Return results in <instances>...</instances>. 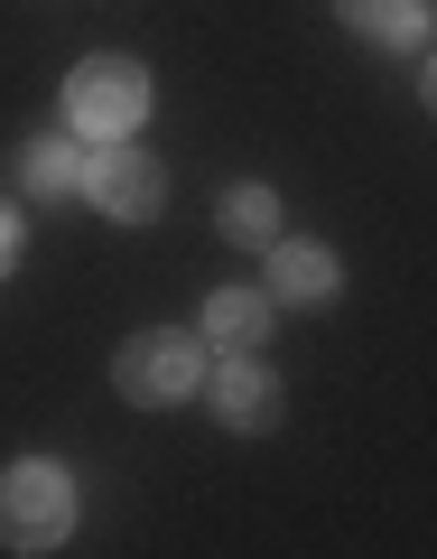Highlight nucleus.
Wrapping results in <instances>:
<instances>
[{
	"mask_svg": "<svg viewBox=\"0 0 437 559\" xmlns=\"http://www.w3.org/2000/svg\"><path fill=\"white\" fill-rule=\"evenodd\" d=\"M149 66L131 57H84L75 75H65V121H75V140H121L149 121Z\"/></svg>",
	"mask_w": 437,
	"mask_h": 559,
	"instance_id": "nucleus-1",
	"label": "nucleus"
},
{
	"mask_svg": "<svg viewBox=\"0 0 437 559\" xmlns=\"http://www.w3.org/2000/svg\"><path fill=\"white\" fill-rule=\"evenodd\" d=\"M215 411H223V429H270V419H279V382L260 373L252 355H233L215 373Z\"/></svg>",
	"mask_w": 437,
	"mask_h": 559,
	"instance_id": "nucleus-5",
	"label": "nucleus"
},
{
	"mask_svg": "<svg viewBox=\"0 0 437 559\" xmlns=\"http://www.w3.org/2000/svg\"><path fill=\"white\" fill-rule=\"evenodd\" d=\"M205 336H215L223 355H252V345L270 336V299H260V289H215V299H205Z\"/></svg>",
	"mask_w": 437,
	"mask_h": 559,
	"instance_id": "nucleus-7",
	"label": "nucleus"
},
{
	"mask_svg": "<svg viewBox=\"0 0 437 559\" xmlns=\"http://www.w3.org/2000/svg\"><path fill=\"white\" fill-rule=\"evenodd\" d=\"M65 532H75V476L47 466V457L10 466V476H0V540H10V550H57Z\"/></svg>",
	"mask_w": 437,
	"mask_h": 559,
	"instance_id": "nucleus-2",
	"label": "nucleus"
},
{
	"mask_svg": "<svg viewBox=\"0 0 437 559\" xmlns=\"http://www.w3.org/2000/svg\"><path fill=\"white\" fill-rule=\"evenodd\" d=\"M336 10H344V28H354V38H373V47H410L418 20H428L418 0H336Z\"/></svg>",
	"mask_w": 437,
	"mask_h": 559,
	"instance_id": "nucleus-9",
	"label": "nucleus"
},
{
	"mask_svg": "<svg viewBox=\"0 0 437 559\" xmlns=\"http://www.w3.org/2000/svg\"><path fill=\"white\" fill-rule=\"evenodd\" d=\"M112 373H121V392L139 411H159V401H186L205 382V355H196V336H131Z\"/></svg>",
	"mask_w": 437,
	"mask_h": 559,
	"instance_id": "nucleus-3",
	"label": "nucleus"
},
{
	"mask_svg": "<svg viewBox=\"0 0 437 559\" xmlns=\"http://www.w3.org/2000/svg\"><path fill=\"white\" fill-rule=\"evenodd\" d=\"M84 197H94L112 224H149V215L168 205V178H159L149 159H139L131 140H112L102 159H84Z\"/></svg>",
	"mask_w": 437,
	"mask_h": 559,
	"instance_id": "nucleus-4",
	"label": "nucleus"
},
{
	"mask_svg": "<svg viewBox=\"0 0 437 559\" xmlns=\"http://www.w3.org/2000/svg\"><path fill=\"white\" fill-rule=\"evenodd\" d=\"M336 252H326V242H289V234H279L270 242V289H279V299H336Z\"/></svg>",
	"mask_w": 437,
	"mask_h": 559,
	"instance_id": "nucleus-6",
	"label": "nucleus"
},
{
	"mask_svg": "<svg viewBox=\"0 0 437 559\" xmlns=\"http://www.w3.org/2000/svg\"><path fill=\"white\" fill-rule=\"evenodd\" d=\"M215 224H223V242L270 252V242H279V197H270V187H233V197L215 205Z\"/></svg>",
	"mask_w": 437,
	"mask_h": 559,
	"instance_id": "nucleus-8",
	"label": "nucleus"
},
{
	"mask_svg": "<svg viewBox=\"0 0 437 559\" xmlns=\"http://www.w3.org/2000/svg\"><path fill=\"white\" fill-rule=\"evenodd\" d=\"M10 261H20V215L0 205V271H10Z\"/></svg>",
	"mask_w": 437,
	"mask_h": 559,
	"instance_id": "nucleus-11",
	"label": "nucleus"
},
{
	"mask_svg": "<svg viewBox=\"0 0 437 559\" xmlns=\"http://www.w3.org/2000/svg\"><path fill=\"white\" fill-rule=\"evenodd\" d=\"M28 187H38V197H65V187H84V150L75 140H28Z\"/></svg>",
	"mask_w": 437,
	"mask_h": 559,
	"instance_id": "nucleus-10",
	"label": "nucleus"
},
{
	"mask_svg": "<svg viewBox=\"0 0 437 559\" xmlns=\"http://www.w3.org/2000/svg\"><path fill=\"white\" fill-rule=\"evenodd\" d=\"M428 112H437V57H428Z\"/></svg>",
	"mask_w": 437,
	"mask_h": 559,
	"instance_id": "nucleus-12",
	"label": "nucleus"
}]
</instances>
